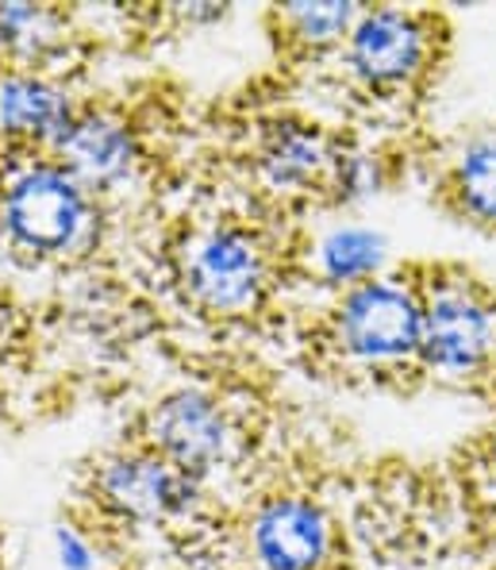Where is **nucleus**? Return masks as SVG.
I'll return each instance as SVG.
<instances>
[{"instance_id": "nucleus-10", "label": "nucleus", "mask_w": 496, "mask_h": 570, "mask_svg": "<svg viewBox=\"0 0 496 570\" xmlns=\"http://www.w3.org/2000/svg\"><path fill=\"white\" fill-rule=\"evenodd\" d=\"M431 205L454 224L496 239V124L431 142L424 150Z\"/></svg>"}, {"instance_id": "nucleus-9", "label": "nucleus", "mask_w": 496, "mask_h": 570, "mask_svg": "<svg viewBox=\"0 0 496 570\" xmlns=\"http://www.w3.org/2000/svg\"><path fill=\"white\" fill-rule=\"evenodd\" d=\"M200 490L205 482L185 474L158 451L142 448L139 440L108 451L89 474V498L100 513L128 524L181 521L200 505Z\"/></svg>"}, {"instance_id": "nucleus-14", "label": "nucleus", "mask_w": 496, "mask_h": 570, "mask_svg": "<svg viewBox=\"0 0 496 570\" xmlns=\"http://www.w3.org/2000/svg\"><path fill=\"white\" fill-rule=\"evenodd\" d=\"M78 108L81 105H73L70 94L43 73H12L0 89V124L8 136L23 139L28 147H54Z\"/></svg>"}, {"instance_id": "nucleus-7", "label": "nucleus", "mask_w": 496, "mask_h": 570, "mask_svg": "<svg viewBox=\"0 0 496 570\" xmlns=\"http://www.w3.org/2000/svg\"><path fill=\"white\" fill-rule=\"evenodd\" d=\"M255 570H355V532L327 498L313 490H277L247 517Z\"/></svg>"}, {"instance_id": "nucleus-3", "label": "nucleus", "mask_w": 496, "mask_h": 570, "mask_svg": "<svg viewBox=\"0 0 496 570\" xmlns=\"http://www.w3.org/2000/svg\"><path fill=\"white\" fill-rule=\"evenodd\" d=\"M450 50L454 23L447 12L361 4L347 43L327 62V73L358 116V131H411L447 73Z\"/></svg>"}, {"instance_id": "nucleus-16", "label": "nucleus", "mask_w": 496, "mask_h": 570, "mask_svg": "<svg viewBox=\"0 0 496 570\" xmlns=\"http://www.w3.org/2000/svg\"><path fill=\"white\" fill-rule=\"evenodd\" d=\"M477 570H496V559H489V563H482V567H477Z\"/></svg>"}, {"instance_id": "nucleus-11", "label": "nucleus", "mask_w": 496, "mask_h": 570, "mask_svg": "<svg viewBox=\"0 0 496 570\" xmlns=\"http://www.w3.org/2000/svg\"><path fill=\"white\" fill-rule=\"evenodd\" d=\"M50 155L73 174L86 189L100 193L120 189L136 178L139 139L120 116L105 108H78L70 128L54 139Z\"/></svg>"}, {"instance_id": "nucleus-15", "label": "nucleus", "mask_w": 496, "mask_h": 570, "mask_svg": "<svg viewBox=\"0 0 496 570\" xmlns=\"http://www.w3.org/2000/svg\"><path fill=\"white\" fill-rule=\"evenodd\" d=\"M313 271L324 278V285L347 289L361 278H374L381 271V239L366 228H335L313 247Z\"/></svg>"}, {"instance_id": "nucleus-5", "label": "nucleus", "mask_w": 496, "mask_h": 570, "mask_svg": "<svg viewBox=\"0 0 496 570\" xmlns=\"http://www.w3.org/2000/svg\"><path fill=\"white\" fill-rule=\"evenodd\" d=\"M427 385L496 401V282L466 263H416Z\"/></svg>"}, {"instance_id": "nucleus-2", "label": "nucleus", "mask_w": 496, "mask_h": 570, "mask_svg": "<svg viewBox=\"0 0 496 570\" xmlns=\"http://www.w3.org/2000/svg\"><path fill=\"white\" fill-rule=\"evenodd\" d=\"M300 347L319 379L347 390H424V297L416 263L335 289L305 324Z\"/></svg>"}, {"instance_id": "nucleus-12", "label": "nucleus", "mask_w": 496, "mask_h": 570, "mask_svg": "<svg viewBox=\"0 0 496 570\" xmlns=\"http://www.w3.org/2000/svg\"><path fill=\"white\" fill-rule=\"evenodd\" d=\"M78 31L70 12L54 4H0V58L16 73L50 78L62 58H70Z\"/></svg>"}, {"instance_id": "nucleus-6", "label": "nucleus", "mask_w": 496, "mask_h": 570, "mask_svg": "<svg viewBox=\"0 0 496 570\" xmlns=\"http://www.w3.org/2000/svg\"><path fill=\"white\" fill-rule=\"evenodd\" d=\"M97 239V193L54 155L8 166L0 178V247L28 263H66Z\"/></svg>"}, {"instance_id": "nucleus-1", "label": "nucleus", "mask_w": 496, "mask_h": 570, "mask_svg": "<svg viewBox=\"0 0 496 570\" xmlns=\"http://www.w3.org/2000/svg\"><path fill=\"white\" fill-rule=\"evenodd\" d=\"M366 540L397 563L496 559V416L454 443L431 471L389 474L366 501Z\"/></svg>"}, {"instance_id": "nucleus-8", "label": "nucleus", "mask_w": 496, "mask_h": 570, "mask_svg": "<svg viewBox=\"0 0 496 570\" xmlns=\"http://www.w3.org/2000/svg\"><path fill=\"white\" fill-rule=\"evenodd\" d=\"M131 440H139L142 448L158 451L185 474L205 482L224 466L239 463L242 448H247V428L216 393L178 390L166 393L142 413L139 435H131Z\"/></svg>"}, {"instance_id": "nucleus-13", "label": "nucleus", "mask_w": 496, "mask_h": 570, "mask_svg": "<svg viewBox=\"0 0 496 570\" xmlns=\"http://www.w3.org/2000/svg\"><path fill=\"white\" fill-rule=\"evenodd\" d=\"M361 4H277L266 12L277 50L292 66H327L347 43Z\"/></svg>"}, {"instance_id": "nucleus-4", "label": "nucleus", "mask_w": 496, "mask_h": 570, "mask_svg": "<svg viewBox=\"0 0 496 570\" xmlns=\"http://www.w3.org/2000/svg\"><path fill=\"white\" fill-rule=\"evenodd\" d=\"M297 250L277 228L242 216L189 224L173 247V278L189 308L212 321H247L270 308Z\"/></svg>"}]
</instances>
